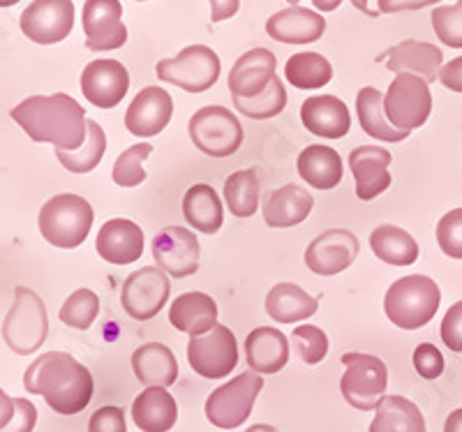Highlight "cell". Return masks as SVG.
Segmentation results:
<instances>
[{
  "mask_svg": "<svg viewBox=\"0 0 462 432\" xmlns=\"http://www.w3.org/2000/svg\"><path fill=\"white\" fill-rule=\"evenodd\" d=\"M23 386L32 396H42L56 414L74 417L93 398V374L72 354L47 352L37 356L23 374Z\"/></svg>",
  "mask_w": 462,
  "mask_h": 432,
  "instance_id": "obj_1",
  "label": "cell"
},
{
  "mask_svg": "<svg viewBox=\"0 0 462 432\" xmlns=\"http://www.w3.org/2000/svg\"><path fill=\"white\" fill-rule=\"evenodd\" d=\"M12 121L32 142L53 143L60 151H79L88 137L84 106L65 93L26 97L12 109Z\"/></svg>",
  "mask_w": 462,
  "mask_h": 432,
  "instance_id": "obj_2",
  "label": "cell"
},
{
  "mask_svg": "<svg viewBox=\"0 0 462 432\" xmlns=\"http://www.w3.org/2000/svg\"><path fill=\"white\" fill-rule=\"evenodd\" d=\"M441 303V290L428 275H404L386 291L383 310L402 331H419L435 319Z\"/></svg>",
  "mask_w": 462,
  "mask_h": 432,
  "instance_id": "obj_3",
  "label": "cell"
},
{
  "mask_svg": "<svg viewBox=\"0 0 462 432\" xmlns=\"http://www.w3.org/2000/svg\"><path fill=\"white\" fill-rule=\"evenodd\" d=\"M93 206L79 195H56L40 208V234L60 250L79 248L93 227Z\"/></svg>",
  "mask_w": 462,
  "mask_h": 432,
  "instance_id": "obj_4",
  "label": "cell"
},
{
  "mask_svg": "<svg viewBox=\"0 0 462 432\" xmlns=\"http://www.w3.org/2000/svg\"><path fill=\"white\" fill-rule=\"evenodd\" d=\"M49 335V315L44 300L28 287H16L14 303L3 322L7 347L19 356L37 352Z\"/></svg>",
  "mask_w": 462,
  "mask_h": 432,
  "instance_id": "obj_5",
  "label": "cell"
},
{
  "mask_svg": "<svg viewBox=\"0 0 462 432\" xmlns=\"http://www.w3.org/2000/svg\"><path fill=\"white\" fill-rule=\"evenodd\" d=\"M345 374L340 380L342 398L361 411H373L382 405L389 386V370L379 356L349 352L342 356Z\"/></svg>",
  "mask_w": 462,
  "mask_h": 432,
  "instance_id": "obj_6",
  "label": "cell"
},
{
  "mask_svg": "<svg viewBox=\"0 0 462 432\" xmlns=\"http://www.w3.org/2000/svg\"><path fill=\"white\" fill-rule=\"evenodd\" d=\"M262 389V374L254 370H245L210 393L206 400V418L222 430H234V427L243 426L253 414L254 400Z\"/></svg>",
  "mask_w": 462,
  "mask_h": 432,
  "instance_id": "obj_7",
  "label": "cell"
},
{
  "mask_svg": "<svg viewBox=\"0 0 462 432\" xmlns=\"http://www.w3.org/2000/svg\"><path fill=\"white\" fill-rule=\"evenodd\" d=\"M220 56L206 44L185 47L176 59H164L155 65V74L164 84L179 86L188 93H204L220 79Z\"/></svg>",
  "mask_w": 462,
  "mask_h": 432,
  "instance_id": "obj_8",
  "label": "cell"
},
{
  "mask_svg": "<svg viewBox=\"0 0 462 432\" xmlns=\"http://www.w3.org/2000/svg\"><path fill=\"white\" fill-rule=\"evenodd\" d=\"M188 133L192 143L208 158H229L243 146V125L226 106H204L189 118Z\"/></svg>",
  "mask_w": 462,
  "mask_h": 432,
  "instance_id": "obj_9",
  "label": "cell"
},
{
  "mask_svg": "<svg viewBox=\"0 0 462 432\" xmlns=\"http://www.w3.org/2000/svg\"><path fill=\"white\" fill-rule=\"evenodd\" d=\"M383 111L391 125L411 133L428 123L432 114V96L428 81L410 72L395 74L386 96H383Z\"/></svg>",
  "mask_w": 462,
  "mask_h": 432,
  "instance_id": "obj_10",
  "label": "cell"
},
{
  "mask_svg": "<svg viewBox=\"0 0 462 432\" xmlns=\"http://www.w3.org/2000/svg\"><path fill=\"white\" fill-rule=\"evenodd\" d=\"M189 368L204 380H225L238 365V343L231 328L216 324L204 335H192L188 345Z\"/></svg>",
  "mask_w": 462,
  "mask_h": 432,
  "instance_id": "obj_11",
  "label": "cell"
},
{
  "mask_svg": "<svg viewBox=\"0 0 462 432\" xmlns=\"http://www.w3.org/2000/svg\"><path fill=\"white\" fill-rule=\"evenodd\" d=\"M171 285L162 269L155 266H143L139 271H132L123 282L121 300L127 315L139 322H148L167 306Z\"/></svg>",
  "mask_w": 462,
  "mask_h": 432,
  "instance_id": "obj_12",
  "label": "cell"
},
{
  "mask_svg": "<svg viewBox=\"0 0 462 432\" xmlns=\"http://www.w3.org/2000/svg\"><path fill=\"white\" fill-rule=\"evenodd\" d=\"M23 35L35 44H58L72 32V0H32L22 14Z\"/></svg>",
  "mask_w": 462,
  "mask_h": 432,
  "instance_id": "obj_13",
  "label": "cell"
},
{
  "mask_svg": "<svg viewBox=\"0 0 462 432\" xmlns=\"http://www.w3.org/2000/svg\"><path fill=\"white\" fill-rule=\"evenodd\" d=\"M81 23L86 32V49L90 51H116L127 42L123 5L118 0H86Z\"/></svg>",
  "mask_w": 462,
  "mask_h": 432,
  "instance_id": "obj_14",
  "label": "cell"
},
{
  "mask_svg": "<svg viewBox=\"0 0 462 432\" xmlns=\"http://www.w3.org/2000/svg\"><path fill=\"white\" fill-rule=\"evenodd\" d=\"M201 248L197 236L185 227H167L152 238V259L158 269L183 280L199 271Z\"/></svg>",
  "mask_w": 462,
  "mask_h": 432,
  "instance_id": "obj_15",
  "label": "cell"
},
{
  "mask_svg": "<svg viewBox=\"0 0 462 432\" xmlns=\"http://www.w3.org/2000/svg\"><path fill=\"white\" fill-rule=\"evenodd\" d=\"M130 90V74L118 60H93L81 72V93L97 109H114Z\"/></svg>",
  "mask_w": 462,
  "mask_h": 432,
  "instance_id": "obj_16",
  "label": "cell"
},
{
  "mask_svg": "<svg viewBox=\"0 0 462 432\" xmlns=\"http://www.w3.org/2000/svg\"><path fill=\"white\" fill-rule=\"evenodd\" d=\"M358 238L346 229H328L319 234L305 250V264L317 275H337L354 264Z\"/></svg>",
  "mask_w": 462,
  "mask_h": 432,
  "instance_id": "obj_17",
  "label": "cell"
},
{
  "mask_svg": "<svg viewBox=\"0 0 462 432\" xmlns=\"http://www.w3.org/2000/svg\"><path fill=\"white\" fill-rule=\"evenodd\" d=\"M173 116V100L167 90L160 86H148L139 90L137 97L132 100L125 114L127 133L134 137L151 139L160 134L164 127L171 123Z\"/></svg>",
  "mask_w": 462,
  "mask_h": 432,
  "instance_id": "obj_18",
  "label": "cell"
},
{
  "mask_svg": "<svg viewBox=\"0 0 462 432\" xmlns=\"http://www.w3.org/2000/svg\"><path fill=\"white\" fill-rule=\"evenodd\" d=\"M386 63V69L400 74L410 72L426 79L428 84H432L435 79H439V72L444 68V53L441 49H437L430 42H419V40H404V42L395 44L389 51H383L382 56H377V63Z\"/></svg>",
  "mask_w": 462,
  "mask_h": 432,
  "instance_id": "obj_19",
  "label": "cell"
},
{
  "mask_svg": "<svg viewBox=\"0 0 462 432\" xmlns=\"http://www.w3.org/2000/svg\"><path fill=\"white\" fill-rule=\"evenodd\" d=\"M393 155L386 148L358 146L349 153V169L356 179V197L361 201H373L391 188L389 164Z\"/></svg>",
  "mask_w": 462,
  "mask_h": 432,
  "instance_id": "obj_20",
  "label": "cell"
},
{
  "mask_svg": "<svg viewBox=\"0 0 462 432\" xmlns=\"http://www.w3.org/2000/svg\"><path fill=\"white\" fill-rule=\"evenodd\" d=\"M95 248H97V254L109 264H134L143 254V232L137 222L125 220V217H114V220L102 225Z\"/></svg>",
  "mask_w": 462,
  "mask_h": 432,
  "instance_id": "obj_21",
  "label": "cell"
},
{
  "mask_svg": "<svg viewBox=\"0 0 462 432\" xmlns=\"http://www.w3.org/2000/svg\"><path fill=\"white\" fill-rule=\"evenodd\" d=\"M278 59L268 49H250L234 63L229 72L231 97H257L275 79Z\"/></svg>",
  "mask_w": 462,
  "mask_h": 432,
  "instance_id": "obj_22",
  "label": "cell"
},
{
  "mask_svg": "<svg viewBox=\"0 0 462 432\" xmlns=\"http://www.w3.org/2000/svg\"><path fill=\"white\" fill-rule=\"evenodd\" d=\"M300 121L308 133L321 139H342L352 127L349 109L336 96L308 97L300 106Z\"/></svg>",
  "mask_w": 462,
  "mask_h": 432,
  "instance_id": "obj_23",
  "label": "cell"
},
{
  "mask_svg": "<svg viewBox=\"0 0 462 432\" xmlns=\"http://www.w3.org/2000/svg\"><path fill=\"white\" fill-rule=\"evenodd\" d=\"M326 31L324 16L319 12L305 10V7H287L275 12L266 22V32L275 42L282 44H312Z\"/></svg>",
  "mask_w": 462,
  "mask_h": 432,
  "instance_id": "obj_24",
  "label": "cell"
},
{
  "mask_svg": "<svg viewBox=\"0 0 462 432\" xmlns=\"http://www.w3.org/2000/svg\"><path fill=\"white\" fill-rule=\"evenodd\" d=\"M315 206V197L300 185L289 183L280 190L271 192L263 201V222L273 229L296 227L300 222L308 220Z\"/></svg>",
  "mask_w": 462,
  "mask_h": 432,
  "instance_id": "obj_25",
  "label": "cell"
},
{
  "mask_svg": "<svg viewBox=\"0 0 462 432\" xmlns=\"http://www.w3.org/2000/svg\"><path fill=\"white\" fill-rule=\"evenodd\" d=\"M132 421L143 432H169L179 421V405L162 386H148L132 402Z\"/></svg>",
  "mask_w": 462,
  "mask_h": 432,
  "instance_id": "obj_26",
  "label": "cell"
},
{
  "mask_svg": "<svg viewBox=\"0 0 462 432\" xmlns=\"http://www.w3.org/2000/svg\"><path fill=\"white\" fill-rule=\"evenodd\" d=\"M217 303L208 294L188 291L176 296L169 308V322L176 331L192 335H204L217 324Z\"/></svg>",
  "mask_w": 462,
  "mask_h": 432,
  "instance_id": "obj_27",
  "label": "cell"
},
{
  "mask_svg": "<svg viewBox=\"0 0 462 432\" xmlns=\"http://www.w3.org/2000/svg\"><path fill=\"white\" fill-rule=\"evenodd\" d=\"M245 356L250 370L259 374H275L289 361V340L282 331L273 326H262L250 331L245 337Z\"/></svg>",
  "mask_w": 462,
  "mask_h": 432,
  "instance_id": "obj_28",
  "label": "cell"
},
{
  "mask_svg": "<svg viewBox=\"0 0 462 432\" xmlns=\"http://www.w3.org/2000/svg\"><path fill=\"white\" fill-rule=\"evenodd\" d=\"M296 164H299L300 179H305V183L312 185L315 190H333L342 183L345 167L336 148L324 146V143L305 146Z\"/></svg>",
  "mask_w": 462,
  "mask_h": 432,
  "instance_id": "obj_29",
  "label": "cell"
},
{
  "mask_svg": "<svg viewBox=\"0 0 462 432\" xmlns=\"http://www.w3.org/2000/svg\"><path fill=\"white\" fill-rule=\"evenodd\" d=\"M263 308L275 324H299L315 315L319 299L310 296L294 282H278L268 291Z\"/></svg>",
  "mask_w": 462,
  "mask_h": 432,
  "instance_id": "obj_30",
  "label": "cell"
},
{
  "mask_svg": "<svg viewBox=\"0 0 462 432\" xmlns=\"http://www.w3.org/2000/svg\"><path fill=\"white\" fill-rule=\"evenodd\" d=\"M132 370L146 386H167L179 380V361L167 345L146 343L132 354Z\"/></svg>",
  "mask_w": 462,
  "mask_h": 432,
  "instance_id": "obj_31",
  "label": "cell"
},
{
  "mask_svg": "<svg viewBox=\"0 0 462 432\" xmlns=\"http://www.w3.org/2000/svg\"><path fill=\"white\" fill-rule=\"evenodd\" d=\"M183 216L195 232L208 234V236L220 232L222 222H225V211H222V201L217 192L213 190V185L197 183L185 192Z\"/></svg>",
  "mask_w": 462,
  "mask_h": 432,
  "instance_id": "obj_32",
  "label": "cell"
},
{
  "mask_svg": "<svg viewBox=\"0 0 462 432\" xmlns=\"http://www.w3.org/2000/svg\"><path fill=\"white\" fill-rule=\"evenodd\" d=\"M356 114L363 133L377 139V142L400 143L410 137V133H402V130L391 125V121L386 118V111H383V96L373 86H365V88L358 90Z\"/></svg>",
  "mask_w": 462,
  "mask_h": 432,
  "instance_id": "obj_33",
  "label": "cell"
},
{
  "mask_svg": "<svg viewBox=\"0 0 462 432\" xmlns=\"http://www.w3.org/2000/svg\"><path fill=\"white\" fill-rule=\"evenodd\" d=\"M368 432H428L419 407L402 396H386L377 407Z\"/></svg>",
  "mask_w": 462,
  "mask_h": 432,
  "instance_id": "obj_34",
  "label": "cell"
},
{
  "mask_svg": "<svg viewBox=\"0 0 462 432\" xmlns=\"http://www.w3.org/2000/svg\"><path fill=\"white\" fill-rule=\"evenodd\" d=\"M370 248L391 266H411L420 254L416 238L395 225H379L370 234Z\"/></svg>",
  "mask_w": 462,
  "mask_h": 432,
  "instance_id": "obj_35",
  "label": "cell"
},
{
  "mask_svg": "<svg viewBox=\"0 0 462 432\" xmlns=\"http://www.w3.org/2000/svg\"><path fill=\"white\" fill-rule=\"evenodd\" d=\"M284 79L294 88L315 90L333 79V65L315 51L294 53L284 65Z\"/></svg>",
  "mask_w": 462,
  "mask_h": 432,
  "instance_id": "obj_36",
  "label": "cell"
},
{
  "mask_svg": "<svg viewBox=\"0 0 462 432\" xmlns=\"http://www.w3.org/2000/svg\"><path fill=\"white\" fill-rule=\"evenodd\" d=\"M225 201L231 216L253 217L259 208V179L254 169H243L226 176Z\"/></svg>",
  "mask_w": 462,
  "mask_h": 432,
  "instance_id": "obj_37",
  "label": "cell"
},
{
  "mask_svg": "<svg viewBox=\"0 0 462 432\" xmlns=\"http://www.w3.org/2000/svg\"><path fill=\"white\" fill-rule=\"evenodd\" d=\"M106 151V134L95 121H88V137L79 151H60L56 148L58 162L72 174H88L102 162Z\"/></svg>",
  "mask_w": 462,
  "mask_h": 432,
  "instance_id": "obj_38",
  "label": "cell"
},
{
  "mask_svg": "<svg viewBox=\"0 0 462 432\" xmlns=\"http://www.w3.org/2000/svg\"><path fill=\"white\" fill-rule=\"evenodd\" d=\"M234 106H236V111H241L243 116L254 118V121H266V118H273L284 111V106H287V88L275 77L271 86L263 93H259L257 97H247V100L245 97H234Z\"/></svg>",
  "mask_w": 462,
  "mask_h": 432,
  "instance_id": "obj_39",
  "label": "cell"
},
{
  "mask_svg": "<svg viewBox=\"0 0 462 432\" xmlns=\"http://www.w3.org/2000/svg\"><path fill=\"white\" fill-rule=\"evenodd\" d=\"M97 315H100V299L90 290H77L74 294H69L58 312L60 322L77 331H86L93 326Z\"/></svg>",
  "mask_w": 462,
  "mask_h": 432,
  "instance_id": "obj_40",
  "label": "cell"
},
{
  "mask_svg": "<svg viewBox=\"0 0 462 432\" xmlns=\"http://www.w3.org/2000/svg\"><path fill=\"white\" fill-rule=\"evenodd\" d=\"M152 153L151 143H134L127 151H123L114 162V171L111 179L121 188H137L146 180V171H143V160Z\"/></svg>",
  "mask_w": 462,
  "mask_h": 432,
  "instance_id": "obj_41",
  "label": "cell"
},
{
  "mask_svg": "<svg viewBox=\"0 0 462 432\" xmlns=\"http://www.w3.org/2000/svg\"><path fill=\"white\" fill-rule=\"evenodd\" d=\"M291 345L305 365L321 363L328 354V335L319 326H296L291 333Z\"/></svg>",
  "mask_w": 462,
  "mask_h": 432,
  "instance_id": "obj_42",
  "label": "cell"
},
{
  "mask_svg": "<svg viewBox=\"0 0 462 432\" xmlns=\"http://www.w3.org/2000/svg\"><path fill=\"white\" fill-rule=\"evenodd\" d=\"M432 31L441 44L451 49H462V0L456 5H441L432 10Z\"/></svg>",
  "mask_w": 462,
  "mask_h": 432,
  "instance_id": "obj_43",
  "label": "cell"
},
{
  "mask_svg": "<svg viewBox=\"0 0 462 432\" xmlns=\"http://www.w3.org/2000/svg\"><path fill=\"white\" fill-rule=\"evenodd\" d=\"M437 243L447 257L462 259V208H453L437 225Z\"/></svg>",
  "mask_w": 462,
  "mask_h": 432,
  "instance_id": "obj_44",
  "label": "cell"
},
{
  "mask_svg": "<svg viewBox=\"0 0 462 432\" xmlns=\"http://www.w3.org/2000/svg\"><path fill=\"white\" fill-rule=\"evenodd\" d=\"M414 368L416 372L423 377V380H437L444 372V356H441L439 349L430 343H420L419 347L414 349Z\"/></svg>",
  "mask_w": 462,
  "mask_h": 432,
  "instance_id": "obj_45",
  "label": "cell"
},
{
  "mask_svg": "<svg viewBox=\"0 0 462 432\" xmlns=\"http://www.w3.org/2000/svg\"><path fill=\"white\" fill-rule=\"evenodd\" d=\"M88 432H127L125 414L121 407L106 405L95 411L88 421Z\"/></svg>",
  "mask_w": 462,
  "mask_h": 432,
  "instance_id": "obj_46",
  "label": "cell"
},
{
  "mask_svg": "<svg viewBox=\"0 0 462 432\" xmlns=\"http://www.w3.org/2000/svg\"><path fill=\"white\" fill-rule=\"evenodd\" d=\"M441 340L451 352L462 354V300L453 303L441 322Z\"/></svg>",
  "mask_w": 462,
  "mask_h": 432,
  "instance_id": "obj_47",
  "label": "cell"
},
{
  "mask_svg": "<svg viewBox=\"0 0 462 432\" xmlns=\"http://www.w3.org/2000/svg\"><path fill=\"white\" fill-rule=\"evenodd\" d=\"M16 400V414L12 418L10 426L3 432H32L37 423V409L31 400L26 398H14Z\"/></svg>",
  "mask_w": 462,
  "mask_h": 432,
  "instance_id": "obj_48",
  "label": "cell"
},
{
  "mask_svg": "<svg viewBox=\"0 0 462 432\" xmlns=\"http://www.w3.org/2000/svg\"><path fill=\"white\" fill-rule=\"evenodd\" d=\"M435 3H441V0H377V7L379 14H398V12L423 10Z\"/></svg>",
  "mask_w": 462,
  "mask_h": 432,
  "instance_id": "obj_49",
  "label": "cell"
},
{
  "mask_svg": "<svg viewBox=\"0 0 462 432\" xmlns=\"http://www.w3.org/2000/svg\"><path fill=\"white\" fill-rule=\"evenodd\" d=\"M439 81L453 93H462V56L447 63L439 72Z\"/></svg>",
  "mask_w": 462,
  "mask_h": 432,
  "instance_id": "obj_50",
  "label": "cell"
},
{
  "mask_svg": "<svg viewBox=\"0 0 462 432\" xmlns=\"http://www.w3.org/2000/svg\"><path fill=\"white\" fill-rule=\"evenodd\" d=\"M210 3V22H225L236 16L238 7H241V0H208Z\"/></svg>",
  "mask_w": 462,
  "mask_h": 432,
  "instance_id": "obj_51",
  "label": "cell"
},
{
  "mask_svg": "<svg viewBox=\"0 0 462 432\" xmlns=\"http://www.w3.org/2000/svg\"><path fill=\"white\" fill-rule=\"evenodd\" d=\"M14 414H16V400L14 398L7 396L5 391L0 389V432L10 426L12 418H14Z\"/></svg>",
  "mask_w": 462,
  "mask_h": 432,
  "instance_id": "obj_52",
  "label": "cell"
},
{
  "mask_svg": "<svg viewBox=\"0 0 462 432\" xmlns=\"http://www.w3.org/2000/svg\"><path fill=\"white\" fill-rule=\"evenodd\" d=\"M444 432H462V409L448 414L447 423H444Z\"/></svg>",
  "mask_w": 462,
  "mask_h": 432,
  "instance_id": "obj_53",
  "label": "cell"
},
{
  "mask_svg": "<svg viewBox=\"0 0 462 432\" xmlns=\"http://www.w3.org/2000/svg\"><path fill=\"white\" fill-rule=\"evenodd\" d=\"M342 0H312V5L317 7L319 12H333L340 7Z\"/></svg>",
  "mask_w": 462,
  "mask_h": 432,
  "instance_id": "obj_54",
  "label": "cell"
},
{
  "mask_svg": "<svg viewBox=\"0 0 462 432\" xmlns=\"http://www.w3.org/2000/svg\"><path fill=\"white\" fill-rule=\"evenodd\" d=\"M352 5L356 7V10H361L363 14H368V16H379V12H373L368 7V0H352Z\"/></svg>",
  "mask_w": 462,
  "mask_h": 432,
  "instance_id": "obj_55",
  "label": "cell"
},
{
  "mask_svg": "<svg viewBox=\"0 0 462 432\" xmlns=\"http://www.w3.org/2000/svg\"><path fill=\"white\" fill-rule=\"evenodd\" d=\"M245 432H280L278 427L266 426V423H257V426H250Z\"/></svg>",
  "mask_w": 462,
  "mask_h": 432,
  "instance_id": "obj_56",
  "label": "cell"
},
{
  "mask_svg": "<svg viewBox=\"0 0 462 432\" xmlns=\"http://www.w3.org/2000/svg\"><path fill=\"white\" fill-rule=\"evenodd\" d=\"M16 3H22V0H0V7H12Z\"/></svg>",
  "mask_w": 462,
  "mask_h": 432,
  "instance_id": "obj_57",
  "label": "cell"
},
{
  "mask_svg": "<svg viewBox=\"0 0 462 432\" xmlns=\"http://www.w3.org/2000/svg\"><path fill=\"white\" fill-rule=\"evenodd\" d=\"M287 3H291V5H299L300 0H287Z\"/></svg>",
  "mask_w": 462,
  "mask_h": 432,
  "instance_id": "obj_58",
  "label": "cell"
},
{
  "mask_svg": "<svg viewBox=\"0 0 462 432\" xmlns=\"http://www.w3.org/2000/svg\"><path fill=\"white\" fill-rule=\"evenodd\" d=\"M139 3H143V0H139Z\"/></svg>",
  "mask_w": 462,
  "mask_h": 432,
  "instance_id": "obj_59",
  "label": "cell"
}]
</instances>
